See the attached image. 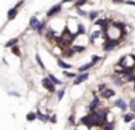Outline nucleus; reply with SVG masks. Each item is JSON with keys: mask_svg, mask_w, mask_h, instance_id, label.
<instances>
[{"mask_svg": "<svg viewBox=\"0 0 135 130\" xmlns=\"http://www.w3.org/2000/svg\"><path fill=\"white\" fill-rule=\"evenodd\" d=\"M119 65L122 66L125 71H131V69L135 66V56H132V55H126V56H123L122 59L119 61Z\"/></svg>", "mask_w": 135, "mask_h": 130, "instance_id": "1", "label": "nucleus"}, {"mask_svg": "<svg viewBox=\"0 0 135 130\" xmlns=\"http://www.w3.org/2000/svg\"><path fill=\"white\" fill-rule=\"evenodd\" d=\"M42 85L45 87V88L48 90V91H55V84H52L50 81V78H44V80H42Z\"/></svg>", "mask_w": 135, "mask_h": 130, "instance_id": "2", "label": "nucleus"}, {"mask_svg": "<svg viewBox=\"0 0 135 130\" xmlns=\"http://www.w3.org/2000/svg\"><path fill=\"white\" fill-rule=\"evenodd\" d=\"M118 43H119V40H110V39H109L108 42L103 45V49H105V51H110V49H113Z\"/></svg>", "mask_w": 135, "mask_h": 130, "instance_id": "3", "label": "nucleus"}, {"mask_svg": "<svg viewBox=\"0 0 135 130\" xmlns=\"http://www.w3.org/2000/svg\"><path fill=\"white\" fill-rule=\"evenodd\" d=\"M115 106L118 107V108H120L122 111H126V108H128V106H126V103L122 100V98H119V100L115 101Z\"/></svg>", "mask_w": 135, "mask_h": 130, "instance_id": "4", "label": "nucleus"}, {"mask_svg": "<svg viewBox=\"0 0 135 130\" xmlns=\"http://www.w3.org/2000/svg\"><path fill=\"white\" fill-rule=\"evenodd\" d=\"M60 10H61V4H57V6H54L52 9H50V10L47 12V16L51 17V16H54L55 13H58Z\"/></svg>", "mask_w": 135, "mask_h": 130, "instance_id": "5", "label": "nucleus"}, {"mask_svg": "<svg viewBox=\"0 0 135 130\" xmlns=\"http://www.w3.org/2000/svg\"><path fill=\"white\" fill-rule=\"evenodd\" d=\"M29 25H31V28H33L35 30H38V28L41 26V22H39V20L36 19L35 16H33V17H31V22H29Z\"/></svg>", "mask_w": 135, "mask_h": 130, "instance_id": "6", "label": "nucleus"}, {"mask_svg": "<svg viewBox=\"0 0 135 130\" xmlns=\"http://www.w3.org/2000/svg\"><path fill=\"white\" fill-rule=\"evenodd\" d=\"M99 103H100L99 98L94 97V98H93V101L90 103V106H89V110H90V113H91V111H96V107H99Z\"/></svg>", "mask_w": 135, "mask_h": 130, "instance_id": "7", "label": "nucleus"}, {"mask_svg": "<svg viewBox=\"0 0 135 130\" xmlns=\"http://www.w3.org/2000/svg\"><path fill=\"white\" fill-rule=\"evenodd\" d=\"M87 78H89V74H87V72H86V74L83 72V74H80L79 77L74 80V84H80V82H83V81H86Z\"/></svg>", "mask_w": 135, "mask_h": 130, "instance_id": "8", "label": "nucleus"}, {"mask_svg": "<svg viewBox=\"0 0 135 130\" xmlns=\"http://www.w3.org/2000/svg\"><path fill=\"white\" fill-rule=\"evenodd\" d=\"M113 95H115V91H113V90H105V91H103L102 92V97L103 98H109V97H113Z\"/></svg>", "mask_w": 135, "mask_h": 130, "instance_id": "9", "label": "nucleus"}, {"mask_svg": "<svg viewBox=\"0 0 135 130\" xmlns=\"http://www.w3.org/2000/svg\"><path fill=\"white\" fill-rule=\"evenodd\" d=\"M57 64H58V66H60V68H64V69H70V68H71V65H70V64L64 62L62 59H58V61H57Z\"/></svg>", "mask_w": 135, "mask_h": 130, "instance_id": "10", "label": "nucleus"}, {"mask_svg": "<svg viewBox=\"0 0 135 130\" xmlns=\"http://www.w3.org/2000/svg\"><path fill=\"white\" fill-rule=\"evenodd\" d=\"M16 13H18V6H16V7H13V9H10L9 13H7V17H9V19H13V17L16 16Z\"/></svg>", "mask_w": 135, "mask_h": 130, "instance_id": "11", "label": "nucleus"}, {"mask_svg": "<svg viewBox=\"0 0 135 130\" xmlns=\"http://www.w3.org/2000/svg\"><path fill=\"white\" fill-rule=\"evenodd\" d=\"M135 118V114L134 113H131V114H125L123 116V121H125V123H129V121H132Z\"/></svg>", "mask_w": 135, "mask_h": 130, "instance_id": "12", "label": "nucleus"}, {"mask_svg": "<svg viewBox=\"0 0 135 130\" xmlns=\"http://www.w3.org/2000/svg\"><path fill=\"white\" fill-rule=\"evenodd\" d=\"M48 78H50V81H51L52 84H55V85H58V84H61V81H60V80H57V78L54 77L52 74H50V75H48Z\"/></svg>", "mask_w": 135, "mask_h": 130, "instance_id": "13", "label": "nucleus"}, {"mask_svg": "<svg viewBox=\"0 0 135 130\" xmlns=\"http://www.w3.org/2000/svg\"><path fill=\"white\" fill-rule=\"evenodd\" d=\"M93 66V62H90V64H86V65H83V66H80V72H84L86 69H89V68H91Z\"/></svg>", "mask_w": 135, "mask_h": 130, "instance_id": "14", "label": "nucleus"}, {"mask_svg": "<svg viewBox=\"0 0 135 130\" xmlns=\"http://www.w3.org/2000/svg\"><path fill=\"white\" fill-rule=\"evenodd\" d=\"M113 129H115L113 123H106L105 126H103V130H113Z\"/></svg>", "mask_w": 135, "mask_h": 130, "instance_id": "15", "label": "nucleus"}, {"mask_svg": "<svg viewBox=\"0 0 135 130\" xmlns=\"http://www.w3.org/2000/svg\"><path fill=\"white\" fill-rule=\"evenodd\" d=\"M36 117H38V116H36V114H33V113H29V114L26 116V118H28V120H29V121H33V120H35Z\"/></svg>", "mask_w": 135, "mask_h": 130, "instance_id": "16", "label": "nucleus"}, {"mask_svg": "<svg viewBox=\"0 0 135 130\" xmlns=\"http://www.w3.org/2000/svg\"><path fill=\"white\" fill-rule=\"evenodd\" d=\"M64 94H65V90H64V88H61V90L58 91V94H57V97H58V100H61V98L64 97Z\"/></svg>", "mask_w": 135, "mask_h": 130, "instance_id": "17", "label": "nucleus"}, {"mask_svg": "<svg viewBox=\"0 0 135 130\" xmlns=\"http://www.w3.org/2000/svg\"><path fill=\"white\" fill-rule=\"evenodd\" d=\"M89 17H90L91 20H94L97 17V12L96 10H93V12H90V13H89Z\"/></svg>", "mask_w": 135, "mask_h": 130, "instance_id": "18", "label": "nucleus"}, {"mask_svg": "<svg viewBox=\"0 0 135 130\" xmlns=\"http://www.w3.org/2000/svg\"><path fill=\"white\" fill-rule=\"evenodd\" d=\"M16 42H18V39H12V40H9V42L6 43V46H7V48H10V46H15Z\"/></svg>", "mask_w": 135, "mask_h": 130, "instance_id": "19", "label": "nucleus"}, {"mask_svg": "<svg viewBox=\"0 0 135 130\" xmlns=\"http://www.w3.org/2000/svg\"><path fill=\"white\" fill-rule=\"evenodd\" d=\"M36 116H38V118H41L42 121H47L48 120V117H47V116H44L41 111H38V114H36Z\"/></svg>", "mask_w": 135, "mask_h": 130, "instance_id": "20", "label": "nucleus"}, {"mask_svg": "<svg viewBox=\"0 0 135 130\" xmlns=\"http://www.w3.org/2000/svg\"><path fill=\"white\" fill-rule=\"evenodd\" d=\"M129 107H131L132 113L135 114V98H132V100H131V103H129Z\"/></svg>", "mask_w": 135, "mask_h": 130, "instance_id": "21", "label": "nucleus"}, {"mask_svg": "<svg viewBox=\"0 0 135 130\" xmlns=\"http://www.w3.org/2000/svg\"><path fill=\"white\" fill-rule=\"evenodd\" d=\"M84 3H86V0H79V2L76 3V7H80V6L84 4Z\"/></svg>", "mask_w": 135, "mask_h": 130, "instance_id": "22", "label": "nucleus"}, {"mask_svg": "<svg viewBox=\"0 0 135 130\" xmlns=\"http://www.w3.org/2000/svg\"><path fill=\"white\" fill-rule=\"evenodd\" d=\"M65 77L67 78H74V77H77L76 74H71V72H65Z\"/></svg>", "mask_w": 135, "mask_h": 130, "instance_id": "23", "label": "nucleus"}, {"mask_svg": "<svg viewBox=\"0 0 135 130\" xmlns=\"http://www.w3.org/2000/svg\"><path fill=\"white\" fill-rule=\"evenodd\" d=\"M105 90H106V85H105V84H100V85H99V91L103 92Z\"/></svg>", "mask_w": 135, "mask_h": 130, "instance_id": "24", "label": "nucleus"}, {"mask_svg": "<svg viewBox=\"0 0 135 130\" xmlns=\"http://www.w3.org/2000/svg\"><path fill=\"white\" fill-rule=\"evenodd\" d=\"M12 51H13V54H15V55H18V56L21 55V54H19V48H18V46H15V48H13Z\"/></svg>", "mask_w": 135, "mask_h": 130, "instance_id": "25", "label": "nucleus"}, {"mask_svg": "<svg viewBox=\"0 0 135 130\" xmlns=\"http://www.w3.org/2000/svg\"><path fill=\"white\" fill-rule=\"evenodd\" d=\"M36 61H38L39 66H41V68H44V65H42V61H41V58H39V56H36Z\"/></svg>", "mask_w": 135, "mask_h": 130, "instance_id": "26", "label": "nucleus"}, {"mask_svg": "<svg viewBox=\"0 0 135 130\" xmlns=\"http://www.w3.org/2000/svg\"><path fill=\"white\" fill-rule=\"evenodd\" d=\"M51 121H52V123H57V116H52V117H51Z\"/></svg>", "mask_w": 135, "mask_h": 130, "instance_id": "27", "label": "nucleus"}, {"mask_svg": "<svg viewBox=\"0 0 135 130\" xmlns=\"http://www.w3.org/2000/svg\"><path fill=\"white\" fill-rule=\"evenodd\" d=\"M131 130H135V121H134V123L131 124Z\"/></svg>", "mask_w": 135, "mask_h": 130, "instance_id": "28", "label": "nucleus"}]
</instances>
